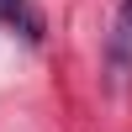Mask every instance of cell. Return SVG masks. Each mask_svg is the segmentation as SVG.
Masks as SVG:
<instances>
[{"mask_svg":"<svg viewBox=\"0 0 132 132\" xmlns=\"http://www.w3.org/2000/svg\"><path fill=\"white\" fill-rule=\"evenodd\" d=\"M21 16V0H0V21H16Z\"/></svg>","mask_w":132,"mask_h":132,"instance_id":"obj_2","label":"cell"},{"mask_svg":"<svg viewBox=\"0 0 132 132\" xmlns=\"http://www.w3.org/2000/svg\"><path fill=\"white\" fill-rule=\"evenodd\" d=\"M127 5H132V0H127Z\"/></svg>","mask_w":132,"mask_h":132,"instance_id":"obj_3","label":"cell"},{"mask_svg":"<svg viewBox=\"0 0 132 132\" xmlns=\"http://www.w3.org/2000/svg\"><path fill=\"white\" fill-rule=\"evenodd\" d=\"M106 63H111L116 85H127V79H132V5L122 11V21H116L111 42H106Z\"/></svg>","mask_w":132,"mask_h":132,"instance_id":"obj_1","label":"cell"}]
</instances>
